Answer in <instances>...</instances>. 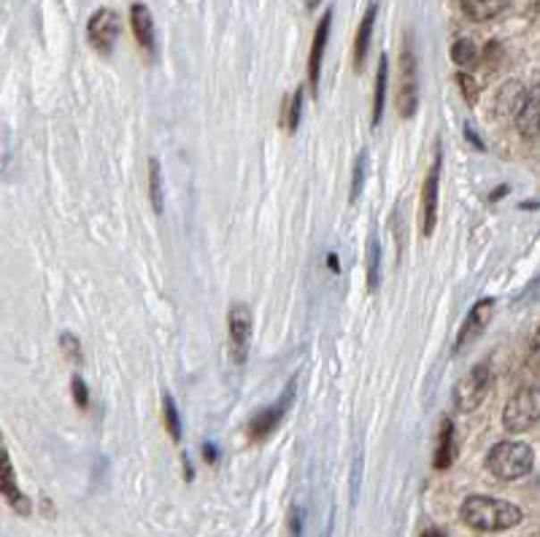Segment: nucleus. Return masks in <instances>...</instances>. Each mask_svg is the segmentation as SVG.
<instances>
[{"label":"nucleus","instance_id":"obj_18","mask_svg":"<svg viewBox=\"0 0 540 537\" xmlns=\"http://www.w3.org/2000/svg\"><path fill=\"white\" fill-rule=\"evenodd\" d=\"M386 81H389V60L386 55L378 57V71H375V84H373V116L370 124L378 127L384 116V100H386Z\"/></svg>","mask_w":540,"mask_h":537},{"label":"nucleus","instance_id":"obj_26","mask_svg":"<svg viewBox=\"0 0 540 537\" xmlns=\"http://www.w3.org/2000/svg\"><path fill=\"white\" fill-rule=\"evenodd\" d=\"M362 181H365V152H359L357 163H354V176H351V200L359 197L362 192Z\"/></svg>","mask_w":540,"mask_h":537},{"label":"nucleus","instance_id":"obj_10","mask_svg":"<svg viewBox=\"0 0 540 537\" xmlns=\"http://www.w3.org/2000/svg\"><path fill=\"white\" fill-rule=\"evenodd\" d=\"M492 314H494V300H492V298H484V300H478V303L470 308L465 324L460 327L457 343H454V351H457V354L465 351L476 338H481V332H484L486 324L492 322Z\"/></svg>","mask_w":540,"mask_h":537},{"label":"nucleus","instance_id":"obj_11","mask_svg":"<svg viewBox=\"0 0 540 537\" xmlns=\"http://www.w3.org/2000/svg\"><path fill=\"white\" fill-rule=\"evenodd\" d=\"M330 28H333V9H327L314 30L311 41V55H308V87L316 95L319 92V76H322V63H325V49L330 41Z\"/></svg>","mask_w":540,"mask_h":537},{"label":"nucleus","instance_id":"obj_4","mask_svg":"<svg viewBox=\"0 0 540 537\" xmlns=\"http://www.w3.org/2000/svg\"><path fill=\"white\" fill-rule=\"evenodd\" d=\"M489 389H492V370H489V365H476L454 386L451 399H454L457 414H473V411H478L481 402L489 394Z\"/></svg>","mask_w":540,"mask_h":537},{"label":"nucleus","instance_id":"obj_14","mask_svg":"<svg viewBox=\"0 0 540 537\" xmlns=\"http://www.w3.org/2000/svg\"><path fill=\"white\" fill-rule=\"evenodd\" d=\"M130 28H132V36H135V41L141 44L144 52H155V46H157L155 20H152V12L144 4H132V9H130Z\"/></svg>","mask_w":540,"mask_h":537},{"label":"nucleus","instance_id":"obj_3","mask_svg":"<svg viewBox=\"0 0 540 537\" xmlns=\"http://www.w3.org/2000/svg\"><path fill=\"white\" fill-rule=\"evenodd\" d=\"M419 108V63L414 46V30H409L400 55V92H397V111L402 119H411Z\"/></svg>","mask_w":540,"mask_h":537},{"label":"nucleus","instance_id":"obj_28","mask_svg":"<svg viewBox=\"0 0 540 537\" xmlns=\"http://www.w3.org/2000/svg\"><path fill=\"white\" fill-rule=\"evenodd\" d=\"M216 454H219V451H216V446H208V443L203 446V459H206L208 465H214V462H216Z\"/></svg>","mask_w":540,"mask_h":537},{"label":"nucleus","instance_id":"obj_24","mask_svg":"<svg viewBox=\"0 0 540 537\" xmlns=\"http://www.w3.org/2000/svg\"><path fill=\"white\" fill-rule=\"evenodd\" d=\"M60 348L65 351V357L71 359V362H81V343L71 335V332H65V335H60Z\"/></svg>","mask_w":540,"mask_h":537},{"label":"nucleus","instance_id":"obj_12","mask_svg":"<svg viewBox=\"0 0 540 537\" xmlns=\"http://www.w3.org/2000/svg\"><path fill=\"white\" fill-rule=\"evenodd\" d=\"M290 402H292V383L287 386L284 397L276 402V406H270V408L254 414V419H251V424H249L251 441H265L270 432H274V430L282 424V419H284V414H287V408H290Z\"/></svg>","mask_w":540,"mask_h":537},{"label":"nucleus","instance_id":"obj_22","mask_svg":"<svg viewBox=\"0 0 540 537\" xmlns=\"http://www.w3.org/2000/svg\"><path fill=\"white\" fill-rule=\"evenodd\" d=\"M378 267H381V248L375 235H370V243H367V287L370 289L378 287Z\"/></svg>","mask_w":540,"mask_h":537},{"label":"nucleus","instance_id":"obj_1","mask_svg":"<svg viewBox=\"0 0 540 537\" xmlns=\"http://www.w3.org/2000/svg\"><path fill=\"white\" fill-rule=\"evenodd\" d=\"M460 518L476 532H502L521 524L524 513L513 502L497 497H468L460 508Z\"/></svg>","mask_w":540,"mask_h":537},{"label":"nucleus","instance_id":"obj_29","mask_svg":"<svg viewBox=\"0 0 540 537\" xmlns=\"http://www.w3.org/2000/svg\"><path fill=\"white\" fill-rule=\"evenodd\" d=\"M532 351H535V357H537V362H540V330H537L535 338H532Z\"/></svg>","mask_w":540,"mask_h":537},{"label":"nucleus","instance_id":"obj_2","mask_svg":"<svg viewBox=\"0 0 540 537\" xmlns=\"http://www.w3.org/2000/svg\"><path fill=\"white\" fill-rule=\"evenodd\" d=\"M532 465L535 451L521 441H500L486 454V470L500 481H519L532 470Z\"/></svg>","mask_w":540,"mask_h":537},{"label":"nucleus","instance_id":"obj_27","mask_svg":"<svg viewBox=\"0 0 540 537\" xmlns=\"http://www.w3.org/2000/svg\"><path fill=\"white\" fill-rule=\"evenodd\" d=\"M71 389H73V399H76V406H79L81 411H87V408H89V391H87V383L81 381V375H73Z\"/></svg>","mask_w":540,"mask_h":537},{"label":"nucleus","instance_id":"obj_16","mask_svg":"<svg viewBox=\"0 0 540 537\" xmlns=\"http://www.w3.org/2000/svg\"><path fill=\"white\" fill-rule=\"evenodd\" d=\"M462 6V14L473 22H489L494 17H500L508 6L510 0H460Z\"/></svg>","mask_w":540,"mask_h":537},{"label":"nucleus","instance_id":"obj_20","mask_svg":"<svg viewBox=\"0 0 540 537\" xmlns=\"http://www.w3.org/2000/svg\"><path fill=\"white\" fill-rule=\"evenodd\" d=\"M163 171H160V163L152 157L149 160V200L155 206V214H163Z\"/></svg>","mask_w":540,"mask_h":537},{"label":"nucleus","instance_id":"obj_8","mask_svg":"<svg viewBox=\"0 0 540 537\" xmlns=\"http://www.w3.org/2000/svg\"><path fill=\"white\" fill-rule=\"evenodd\" d=\"M119 33H122V20L114 9H97L87 22V41L92 44L95 52L108 55L114 49Z\"/></svg>","mask_w":540,"mask_h":537},{"label":"nucleus","instance_id":"obj_13","mask_svg":"<svg viewBox=\"0 0 540 537\" xmlns=\"http://www.w3.org/2000/svg\"><path fill=\"white\" fill-rule=\"evenodd\" d=\"M516 127L524 138L540 136V84H535L529 92H524V100L516 111Z\"/></svg>","mask_w":540,"mask_h":537},{"label":"nucleus","instance_id":"obj_25","mask_svg":"<svg viewBox=\"0 0 540 537\" xmlns=\"http://www.w3.org/2000/svg\"><path fill=\"white\" fill-rule=\"evenodd\" d=\"M457 84L462 87V97H465L470 105H476V100H478V84H476V79L468 76V73H460V76H457Z\"/></svg>","mask_w":540,"mask_h":537},{"label":"nucleus","instance_id":"obj_7","mask_svg":"<svg viewBox=\"0 0 540 537\" xmlns=\"http://www.w3.org/2000/svg\"><path fill=\"white\" fill-rule=\"evenodd\" d=\"M441 144H435V157L433 165L425 176V187H422V235L430 238L435 232V222H438V189H441Z\"/></svg>","mask_w":540,"mask_h":537},{"label":"nucleus","instance_id":"obj_30","mask_svg":"<svg viewBox=\"0 0 540 537\" xmlns=\"http://www.w3.org/2000/svg\"><path fill=\"white\" fill-rule=\"evenodd\" d=\"M537 12H540V0H537Z\"/></svg>","mask_w":540,"mask_h":537},{"label":"nucleus","instance_id":"obj_17","mask_svg":"<svg viewBox=\"0 0 540 537\" xmlns=\"http://www.w3.org/2000/svg\"><path fill=\"white\" fill-rule=\"evenodd\" d=\"M457 446H454V422L443 419L441 422V432H438V446H435V457H433V467L435 470H449L454 462Z\"/></svg>","mask_w":540,"mask_h":537},{"label":"nucleus","instance_id":"obj_5","mask_svg":"<svg viewBox=\"0 0 540 537\" xmlns=\"http://www.w3.org/2000/svg\"><path fill=\"white\" fill-rule=\"evenodd\" d=\"M540 419V397L535 389H519L502 411V427L508 432H527Z\"/></svg>","mask_w":540,"mask_h":537},{"label":"nucleus","instance_id":"obj_19","mask_svg":"<svg viewBox=\"0 0 540 537\" xmlns=\"http://www.w3.org/2000/svg\"><path fill=\"white\" fill-rule=\"evenodd\" d=\"M451 60L460 68H473L478 63V46L470 38H457L451 46Z\"/></svg>","mask_w":540,"mask_h":537},{"label":"nucleus","instance_id":"obj_21","mask_svg":"<svg viewBox=\"0 0 540 537\" xmlns=\"http://www.w3.org/2000/svg\"><path fill=\"white\" fill-rule=\"evenodd\" d=\"M163 414H165V430H168L171 441L179 443L181 441V419H179V411H176V402H173V397L168 391L163 394Z\"/></svg>","mask_w":540,"mask_h":537},{"label":"nucleus","instance_id":"obj_9","mask_svg":"<svg viewBox=\"0 0 540 537\" xmlns=\"http://www.w3.org/2000/svg\"><path fill=\"white\" fill-rule=\"evenodd\" d=\"M0 497H4L20 516H30V499L25 497V491L20 489L17 481V470L12 465L9 449L4 443V432H0Z\"/></svg>","mask_w":540,"mask_h":537},{"label":"nucleus","instance_id":"obj_6","mask_svg":"<svg viewBox=\"0 0 540 537\" xmlns=\"http://www.w3.org/2000/svg\"><path fill=\"white\" fill-rule=\"evenodd\" d=\"M254 316L246 303H232L227 311V332H230V357L235 365H243L251 346Z\"/></svg>","mask_w":540,"mask_h":537},{"label":"nucleus","instance_id":"obj_15","mask_svg":"<svg viewBox=\"0 0 540 537\" xmlns=\"http://www.w3.org/2000/svg\"><path fill=\"white\" fill-rule=\"evenodd\" d=\"M375 17H378V0H370L365 14H362L359 30H357V41H354V68L357 71L365 68V60H367V52H370L373 28H375Z\"/></svg>","mask_w":540,"mask_h":537},{"label":"nucleus","instance_id":"obj_23","mask_svg":"<svg viewBox=\"0 0 540 537\" xmlns=\"http://www.w3.org/2000/svg\"><path fill=\"white\" fill-rule=\"evenodd\" d=\"M300 105H303V87H298V92L290 97V103L284 105V113H287V122H284V127H287V132H295L298 130V124H300Z\"/></svg>","mask_w":540,"mask_h":537}]
</instances>
